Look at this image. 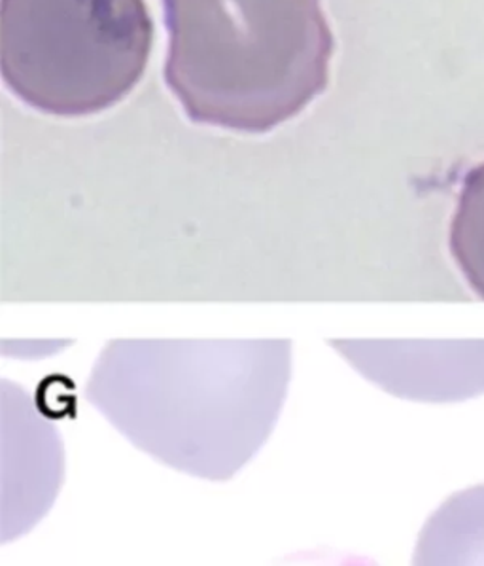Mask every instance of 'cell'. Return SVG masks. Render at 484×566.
<instances>
[{
  "label": "cell",
  "instance_id": "6da1fadb",
  "mask_svg": "<svg viewBox=\"0 0 484 566\" xmlns=\"http://www.w3.org/2000/svg\"><path fill=\"white\" fill-rule=\"evenodd\" d=\"M165 82L191 122L267 133L329 82L335 40L320 0H164Z\"/></svg>",
  "mask_w": 484,
  "mask_h": 566
},
{
  "label": "cell",
  "instance_id": "7a4b0ae2",
  "mask_svg": "<svg viewBox=\"0 0 484 566\" xmlns=\"http://www.w3.org/2000/svg\"><path fill=\"white\" fill-rule=\"evenodd\" d=\"M146 0H2V78L25 105L90 116L124 99L150 60Z\"/></svg>",
  "mask_w": 484,
  "mask_h": 566
},
{
  "label": "cell",
  "instance_id": "3957f363",
  "mask_svg": "<svg viewBox=\"0 0 484 566\" xmlns=\"http://www.w3.org/2000/svg\"><path fill=\"white\" fill-rule=\"evenodd\" d=\"M449 249L465 283L484 300V161L465 175L452 217Z\"/></svg>",
  "mask_w": 484,
  "mask_h": 566
}]
</instances>
